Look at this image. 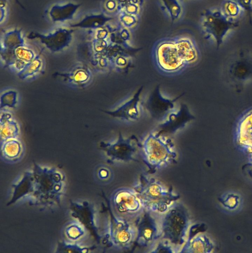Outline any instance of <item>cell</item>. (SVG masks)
Segmentation results:
<instances>
[{"label":"cell","instance_id":"25","mask_svg":"<svg viewBox=\"0 0 252 253\" xmlns=\"http://www.w3.org/2000/svg\"><path fill=\"white\" fill-rule=\"evenodd\" d=\"M242 9L239 5L233 0H226L222 6V12L228 17L235 19Z\"/></svg>","mask_w":252,"mask_h":253},{"label":"cell","instance_id":"35","mask_svg":"<svg viewBox=\"0 0 252 253\" xmlns=\"http://www.w3.org/2000/svg\"><path fill=\"white\" fill-rule=\"evenodd\" d=\"M16 2L19 4L22 7H23V6L22 5L19 0H15Z\"/></svg>","mask_w":252,"mask_h":253},{"label":"cell","instance_id":"22","mask_svg":"<svg viewBox=\"0 0 252 253\" xmlns=\"http://www.w3.org/2000/svg\"><path fill=\"white\" fill-rule=\"evenodd\" d=\"M71 209L73 211L72 214L76 218H78L81 222L85 224V226H89L91 228V225L94 226L93 214L90 210L88 203L86 202L85 208V214L81 209L80 205L71 202Z\"/></svg>","mask_w":252,"mask_h":253},{"label":"cell","instance_id":"15","mask_svg":"<svg viewBox=\"0 0 252 253\" xmlns=\"http://www.w3.org/2000/svg\"><path fill=\"white\" fill-rule=\"evenodd\" d=\"M80 4L69 2L64 4H55L49 10V15L54 22H63L72 19Z\"/></svg>","mask_w":252,"mask_h":253},{"label":"cell","instance_id":"29","mask_svg":"<svg viewBox=\"0 0 252 253\" xmlns=\"http://www.w3.org/2000/svg\"><path fill=\"white\" fill-rule=\"evenodd\" d=\"M84 233L83 230L78 225L73 224L69 226L66 230V234L69 238L76 240Z\"/></svg>","mask_w":252,"mask_h":253},{"label":"cell","instance_id":"31","mask_svg":"<svg viewBox=\"0 0 252 253\" xmlns=\"http://www.w3.org/2000/svg\"><path fill=\"white\" fill-rule=\"evenodd\" d=\"M246 13L250 23L252 22V0H233Z\"/></svg>","mask_w":252,"mask_h":253},{"label":"cell","instance_id":"14","mask_svg":"<svg viewBox=\"0 0 252 253\" xmlns=\"http://www.w3.org/2000/svg\"><path fill=\"white\" fill-rule=\"evenodd\" d=\"M144 89L141 86L133 96L114 110H103L105 113L114 118L129 122L136 121L140 118V96Z\"/></svg>","mask_w":252,"mask_h":253},{"label":"cell","instance_id":"17","mask_svg":"<svg viewBox=\"0 0 252 253\" xmlns=\"http://www.w3.org/2000/svg\"><path fill=\"white\" fill-rule=\"evenodd\" d=\"M19 129L16 123L11 120L8 113L1 115L0 117V142L5 140L16 139L18 135Z\"/></svg>","mask_w":252,"mask_h":253},{"label":"cell","instance_id":"19","mask_svg":"<svg viewBox=\"0 0 252 253\" xmlns=\"http://www.w3.org/2000/svg\"><path fill=\"white\" fill-rule=\"evenodd\" d=\"M112 18L104 14L86 16L82 20L71 25L72 27L81 28L99 29L102 27Z\"/></svg>","mask_w":252,"mask_h":253},{"label":"cell","instance_id":"11","mask_svg":"<svg viewBox=\"0 0 252 253\" xmlns=\"http://www.w3.org/2000/svg\"><path fill=\"white\" fill-rule=\"evenodd\" d=\"M137 236L135 244L152 249L161 238L158 215L145 211L136 224Z\"/></svg>","mask_w":252,"mask_h":253},{"label":"cell","instance_id":"16","mask_svg":"<svg viewBox=\"0 0 252 253\" xmlns=\"http://www.w3.org/2000/svg\"><path fill=\"white\" fill-rule=\"evenodd\" d=\"M67 81L75 85H83L90 80L91 74L90 70L84 66H78L67 73L59 74Z\"/></svg>","mask_w":252,"mask_h":253},{"label":"cell","instance_id":"28","mask_svg":"<svg viewBox=\"0 0 252 253\" xmlns=\"http://www.w3.org/2000/svg\"><path fill=\"white\" fill-rule=\"evenodd\" d=\"M151 253H175L176 250L172 245L167 241L160 239L156 243L154 247L151 249Z\"/></svg>","mask_w":252,"mask_h":253},{"label":"cell","instance_id":"18","mask_svg":"<svg viewBox=\"0 0 252 253\" xmlns=\"http://www.w3.org/2000/svg\"><path fill=\"white\" fill-rule=\"evenodd\" d=\"M1 156L7 161L18 159L22 153V147L18 140L11 139L0 142Z\"/></svg>","mask_w":252,"mask_h":253},{"label":"cell","instance_id":"9","mask_svg":"<svg viewBox=\"0 0 252 253\" xmlns=\"http://www.w3.org/2000/svg\"><path fill=\"white\" fill-rule=\"evenodd\" d=\"M140 143L135 135L125 138L119 131L116 141H102L100 146L105 152L109 163H127L136 161L135 156Z\"/></svg>","mask_w":252,"mask_h":253},{"label":"cell","instance_id":"3","mask_svg":"<svg viewBox=\"0 0 252 253\" xmlns=\"http://www.w3.org/2000/svg\"><path fill=\"white\" fill-rule=\"evenodd\" d=\"M158 217L160 239L169 242L179 252V249L181 250L188 237L190 217L187 208L177 201Z\"/></svg>","mask_w":252,"mask_h":253},{"label":"cell","instance_id":"32","mask_svg":"<svg viewBox=\"0 0 252 253\" xmlns=\"http://www.w3.org/2000/svg\"><path fill=\"white\" fill-rule=\"evenodd\" d=\"M104 7L108 12H114L120 10L117 0H107L105 2Z\"/></svg>","mask_w":252,"mask_h":253},{"label":"cell","instance_id":"20","mask_svg":"<svg viewBox=\"0 0 252 253\" xmlns=\"http://www.w3.org/2000/svg\"><path fill=\"white\" fill-rule=\"evenodd\" d=\"M209 247L207 239L203 236L188 237L180 253H194L206 252Z\"/></svg>","mask_w":252,"mask_h":253},{"label":"cell","instance_id":"6","mask_svg":"<svg viewBox=\"0 0 252 253\" xmlns=\"http://www.w3.org/2000/svg\"><path fill=\"white\" fill-rule=\"evenodd\" d=\"M110 219L106 240L108 245L122 251L130 249L136 242L137 229L135 223L116 215L109 209Z\"/></svg>","mask_w":252,"mask_h":253},{"label":"cell","instance_id":"34","mask_svg":"<svg viewBox=\"0 0 252 253\" xmlns=\"http://www.w3.org/2000/svg\"><path fill=\"white\" fill-rule=\"evenodd\" d=\"M100 174L102 177H106L108 176V172L106 169H103V170L101 171Z\"/></svg>","mask_w":252,"mask_h":253},{"label":"cell","instance_id":"12","mask_svg":"<svg viewBox=\"0 0 252 253\" xmlns=\"http://www.w3.org/2000/svg\"><path fill=\"white\" fill-rule=\"evenodd\" d=\"M195 119L188 106L181 103L178 110L171 112L166 120L160 124L157 132L165 135L175 134Z\"/></svg>","mask_w":252,"mask_h":253},{"label":"cell","instance_id":"2","mask_svg":"<svg viewBox=\"0 0 252 253\" xmlns=\"http://www.w3.org/2000/svg\"><path fill=\"white\" fill-rule=\"evenodd\" d=\"M145 211L156 215H161L180 198V195L167 188L159 180L146 174L140 175L134 186Z\"/></svg>","mask_w":252,"mask_h":253},{"label":"cell","instance_id":"4","mask_svg":"<svg viewBox=\"0 0 252 253\" xmlns=\"http://www.w3.org/2000/svg\"><path fill=\"white\" fill-rule=\"evenodd\" d=\"M139 149L149 173L177 162V153L172 139L157 132H150L140 143Z\"/></svg>","mask_w":252,"mask_h":253},{"label":"cell","instance_id":"26","mask_svg":"<svg viewBox=\"0 0 252 253\" xmlns=\"http://www.w3.org/2000/svg\"><path fill=\"white\" fill-rule=\"evenodd\" d=\"M90 248H82L77 245L66 244L65 242H59L57 253H87Z\"/></svg>","mask_w":252,"mask_h":253},{"label":"cell","instance_id":"7","mask_svg":"<svg viewBox=\"0 0 252 253\" xmlns=\"http://www.w3.org/2000/svg\"><path fill=\"white\" fill-rule=\"evenodd\" d=\"M114 213L136 224L145 211L134 188L121 187L111 197Z\"/></svg>","mask_w":252,"mask_h":253},{"label":"cell","instance_id":"1","mask_svg":"<svg viewBox=\"0 0 252 253\" xmlns=\"http://www.w3.org/2000/svg\"><path fill=\"white\" fill-rule=\"evenodd\" d=\"M63 180L62 174L55 169L41 168L34 163L33 172H26L19 183L12 185L13 197L17 200L30 196L32 205L59 204Z\"/></svg>","mask_w":252,"mask_h":253},{"label":"cell","instance_id":"10","mask_svg":"<svg viewBox=\"0 0 252 253\" xmlns=\"http://www.w3.org/2000/svg\"><path fill=\"white\" fill-rule=\"evenodd\" d=\"M182 93L173 99L164 97L160 85H157L148 95L145 101L141 103L152 119L160 123L164 122L169 114L175 109V104L180 98Z\"/></svg>","mask_w":252,"mask_h":253},{"label":"cell","instance_id":"24","mask_svg":"<svg viewBox=\"0 0 252 253\" xmlns=\"http://www.w3.org/2000/svg\"><path fill=\"white\" fill-rule=\"evenodd\" d=\"M167 8L172 21L178 19L180 15L182 9L178 0H162Z\"/></svg>","mask_w":252,"mask_h":253},{"label":"cell","instance_id":"23","mask_svg":"<svg viewBox=\"0 0 252 253\" xmlns=\"http://www.w3.org/2000/svg\"><path fill=\"white\" fill-rule=\"evenodd\" d=\"M42 62L38 56L30 62L28 63L21 71L18 72V77L23 79H26L35 75L41 70Z\"/></svg>","mask_w":252,"mask_h":253},{"label":"cell","instance_id":"33","mask_svg":"<svg viewBox=\"0 0 252 253\" xmlns=\"http://www.w3.org/2000/svg\"><path fill=\"white\" fill-rule=\"evenodd\" d=\"M108 31L106 29H101L96 34V39L99 40H106L108 36Z\"/></svg>","mask_w":252,"mask_h":253},{"label":"cell","instance_id":"30","mask_svg":"<svg viewBox=\"0 0 252 253\" xmlns=\"http://www.w3.org/2000/svg\"><path fill=\"white\" fill-rule=\"evenodd\" d=\"M119 19L123 26L126 28H131L137 23L136 15L127 14L124 12L121 13Z\"/></svg>","mask_w":252,"mask_h":253},{"label":"cell","instance_id":"21","mask_svg":"<svg viewBox=\"0 0 252 253\" xmlns=\"http://www.w3.org/2000/svg\"><path fill=\"white\" fill-rule=\"evenodd\" d=\"M24 43L20 31L14 30L4 35L3 39V47L1 48V50H12L24 45Z\"/></svg>","mask_w":252,"mask_h":253},{"label":"cell","instance_id":"8","mask_svg":"<svg viewBox=\"0 0 252 253\" xmlns=\"http://www.w3.org/2000/svg\"><path fill=\"white\" fill-rule=\"evenodd\" d=\"M239 24L238 20L228 17L220 10L207 9L202 15L203 31L208 37L214 39L217 48L222 44L227 33Z\"/></svg>","mask_w":252,"mask_h":253},{"label":"cell","instance_id":"5","mask_svg":"<svg viewBox=\"0 0 252 253\" xmlns=\"http://www.w3.org/2000/svg\"><path fill=\"white\" fill-rule=\"evenodd\" d=\"M153 56L158 70L167 75L181 72L188 66L183 59L175 40H164L155 45Z\"/></svg>","mask_w":252,"mask_h":253},{"label":"cell","instance_id":"13","mask_svg":"<svg viewBox=\"0 0 252 253\" xmlns=\"http://www.w3.org/2000/svg\"><path fill=\"white\" fill-rule=\"evenodd\" d=\"M73 31L72 30L60 28L47 35L32 32L27 38L29 39H37L50 50L57 52L69 45L72 40Z\"/></svg>","mask_w":252,"mask_h":253},{"label":"cell","instance_id":"27","mask_svg":"<svg viewBox=\"0 0 252 253\" xmlns=\"http://www.w3.org/2000/svg\"><path fill=\"white\" fill-rule=\"evenodd\" d=\"M17 93L14 91H8L1 95L0 108L5 106L14 107L16 103Z\"/></svg>","mask_w":252,"mask_h":253}]
</instances>
